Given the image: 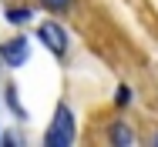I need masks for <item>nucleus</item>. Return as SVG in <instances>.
I'll list each match as a JSON object with an SVG mask.
<instances>
[{"label": "nucleus", "mask_w": 158, "mask_h": 147, "mask_svg": "<svg viewBox=\"0 0 158 147\" xmlns=\"http://www.w3.org/2000/svg\"><path fill=\"white\" fill-rule=\"evenodd\" d=\"M44 144L47 147H71L74 144V117H71V107H67V104H57L54 124H51L47 134H44Z\"/></svg>", "instance_id": "f257e3e1"}, {"label": "nucleus", "mask_w": 158, "mask_h": 147, "mask_svg": "<svg viewBox=\"0 0 158 147\" xmlns=\"http://www.w3.org/2000/svg\"><path fill=\"white\" fill-rule=\"evenodd\" d=\"M37 37L44 40V47H47V50H54L57 57H64V50H67V33L61 30V24H54V20L40 24V27H37Z\"/></svg>", "instance_id": "f03ea898"}, {"label": "nucleus", "mask_w": 158, "mask_h": 147, "mask_svg": "<svg viewBox=\"0 0 158 147\" xmlns=\"http://www.w3.org/2000/svg\"><path fill=\"white\" fill-rule=\"evenodd\" d=\"M0 57L7 67H20L27 60V37H10L3 47H0Z\"/></svg>", "instance_id": "7ed1b4c3"}, {"label": "nucleus", "mask_w": 158, "mask_h": 147, "mask_svg": "<svg viewBox=\"0 0 158 147\" xmlns=\"http://www.w3.org/2000/svg\"><path fill=\"white\" fill-rule=\"evenodd\" d=\"M111 141L114 144H121V147H128V144H135V134H131V127L128 124H111Z\"/></svg>", "instance_id": "20e7f679"}, {"label": "nucleus", "mask_w": 158, "mask_h": 147, "mask_svg": "<svg viewBox=\"0 0 158 147\" xmlns=\"http://www.w3.org/2000/svg\"><path fill=\"white\" fill-rule=\"evenodd\" d=\"M7 20L10 24H27L31 20V10L27 7H14V10H7Z\"/></svg>", "instance_id": "39448f33"}, {"label": "nucleus", "mask_w": 158, "mask_h": 147, "mask_svg": "<svg viewBox=\"0 0 158 147\" xmlns=\"http://www.w3.org/2000/svg\"><path fill=\"white\" fill-rule=\"evenodd\" d=\"M7 104L14 107V114H17V117H27V114H24V107H20V100H17V87H7Z\"/></svg>", "instance_id": "423d86ee"}, {"label": "nucleus", "mask_w": 158, "mask_h": 147, "mask_svg": "<svg viewBox=\"0 0 158 147\" xmlns=\"http://www.w3.org/2000/svg\"><path fill=\"white\" fill-rule=\"evenodd\" d=\"M40 3H44L47 10H54V14H64V10L71 7V0H40Z\"/></svg>", "instance_id": "0eeeda50"}, {"label": "nucleus", "mask_w": 158, "mask_h": 147, "mask_svg": "<svg viewBox=\"0 0 158 147\" xmlns=\"http://www.w3.org/2000/svg\"><path fill=\"white\" fill-rule=\"evenodd\" d=\"M128 100H131V90H128V87H118V104H121V107H125Z\"/></svg>", "instance_id": "6e6552de"}, {"label": "nucleus", "mask_w": 158, "mask_h": 147, "mask_svg": "<svg viewBox=\"0 0 158 147\" xmlns=\"http://www.w3.org/2000/svg\"><path fill=\"white\" fill-rule=\"evenodd\" d=\"M155 144H158V137H155Z\"/></svg>", "instance_id": "1a4fd4ad"}]
</instances>
